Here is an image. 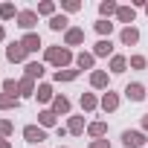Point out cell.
<instances>
[{
	"mask_svg": "<svg viewBox=\"0 0 148 148\" xmlns=\"http://www.w3.org/2000/svg\"><path fill=\"white\" fill-rule=\"evenodd\" d=\"M116 18H119V23H134V18H136V9L134 6H119V12H116Z\"/></svg>",
	"mask_w": 148,
	"mask_h": 148,
	"instance_id": "19",
	"label": "cell"
},
{
	"mask_svg": "<svg viewBox=\"0 0 148 148\" xmlns=\"http://www.w3.org/2000/svg\"><path fill=\"white\" fill-rule=\"evenodd\" d=\"M61 9H64V12H79V9H82V3H79V0H64Z\"/></svg>",
	"mask_w": 148,
	"mask_h": 148,
	"instance_id": "34",
	"label": "cell"
},
{
	"mask_svg": "<svg viewBox=\"0 0 148 148\" xmlns=\"http://www.w3.org/2000/svg\"><path fill=\"white\" fill-rule=\"evenodd\" d=\"M99 105H102V110H105V113H113V110L119 108V96H116L113 90H108V93L102 96V102H99Z\"/></svg>",
	"mask_w": 148,
	"mask_h": 148,
	"instance_id": "13",
	"label": "cell"
},
{
	"mask_svg": "<svg viewBox=\"0 0 148 148\" xmlns=\"http://www.w3.org/2000/svg\"><path fill=\"white\" fill-rule=\"evenodd\" d=\"M67 134H73V136L84 134V116H70V122H67Z\"/></svg>",
	"mask_w": 148,
	"mask_h": 148,
	"instance_id": "17",
	"label": "cell"
},
{
	"mask_svg": "<svg viewBox=\"0 0 148 148\" xmlns=\"http://www.w3.org/2000/svg\"><path fill=\"white\" fill-rule=\"evenodd\" d=\"M128 64H131L134 70H145V67H148V61H145V55H131V58H128Z\"/></svg>",
	"mask_w": 148,
	"mask_h": 148,
	"instance_id": "32",
	"label": "cell"
},
{
	"mask_svg": "<svg viewBox=\"0 0 148 148\" xmlns=\"http://www.w3.org/2000/svg\"><path fill=\"white\" fill-rule=\"evenodd\" d=\"M87 148H110V142H108V139H93Z\"/></svg>",
	"mask_w": 148,
	"mask_h": 148,
	"instance_id": "35",
	"label": "cell"
},
{
	"mask_svg": "<svg viewBox=\"0 0 148 148\" xmlns=\"http://www.w3.org/2000/svg\"><path fill=\"white\" fill-rule=\"evenodd\" d=\"M18 105H21V99H18V96L0 93V110H12V108H18Z\"/></svg>",
	"mask_w": 148,
	"mask_h": 148,
	"instance_id": "24",
	"label": "cell"
},
{
	"mask_svg": "<svg viewBox=\"0 0 148 148\" xmlns=\"http://www.w3.org/2000/svg\"><path fill=\"white\" fill-rule=\"evenodd\" d=\"M35 99H38V102H52V99H55V93H52V84H38V90H35Z\"/></svg>",
	"mask_w": 148,
	"mask_h": 148,
	"instance_id": "21",
	"label": "cell"
},
{
	"mask_svg": "<svg viewBox=\"0 0 148 148\" xmlns=\"http://www.w3.org/2000/svg\"><path fill=\"white\" fill-rule=\"evenodd\" d=\"M23 139L32 142V145H41V142L47 139V131H44L41 125H26V128H23Z\"/></svg>",
	"mask_w": 148,
	"mask_h": 148,
	"instance_id": "4",
	"label": "cell"
},
{
	"mask_svg": "<svg viewBox=\"0 0 148 148\" xmlns=\"http://www.w3.org/2000/svg\"><path fill=\"white\" fill-rule=\"evenodd\" d=\"M79 73H82V70H55V76H52V79H55L58 84H61V82H76V79H79Z\"/></svg>",
	"mask_w": 148,
	"mask_h": 148,
	"instance_id": "20",
	"label": "cell"
},
{
	"mask_svg": "<svg viewBox=\"0 0 148 148\" xmlns=\"http://www.w3.org/2000/svg\"><path fill=\"white\" fill-rule=\"evenodd\" d=\"M21 44H23L26 52H38V49H41V35H38V32H26V35L21 38Z\"/></svg>",
	"mask_w": 148,
	"mask_h": 148,
	"instance_id": "9",
	"label": "cell"
},
{
	"mask_svg": "<svg viewBox=\"0 0 148 148\" xmlns=\"http://www.w3.org/2000/svg\"><path fill=\"white\" fill-rule=\"evenodd\" d=\"M21 12L12 6V3H3V6H0V21H12V18H18Z\"/></svg>",
	"mask_w": 148,
	"mask_h": 148,
	"instance_id": "28",
	"label": "cell"
},
{
	"mask_svg": "<svg viewBox=\"0 0 148 148\" xmlns=\"http://www.w3.org/2000/svg\"><path fill=\"white\" fill-rule=\"evenodd\" d=\"M87 134H90L93 139H102V136L108 134V122H90V125H87Z\"/></svg>",
	"mask_w": 148,
	"mask_h": 148,
	"instance_id": "22",
	"label": "cell"
},
{
	"mask_svg": "<svg viewBox=\"0 0 148 148\" xmlns=\"http://www.w3.org/2000/svg\"><path fill=\"white\" fill-rule=\"evenodd\" d=\"M3 38H6V29H3V26H0V41H3Z\"/></svg>",
	"mask_w": 148,
	"mask_h": 148,
	"instance_id": "38",
	"label": "cell"
},
{
	"mask_svg": "<svg viewBox=\"0 0 148 148\" xmlns=\"http://www.w3.org/2000/svg\"><path fill=\"white\" fill-rule=\"evenodd\" d=\"M35 12H38V15H49V18H55V3H52V0H44V3H38Z\"/></svg>",
	"mask_w": 148,
	"mask_h": 148,
	"instance_id": "30",
	"label": "cell"
},
{
	"mask_svg": "<svg viewBox=\"0 0 148 148\" xmlns=\"http://www.w3.org/2000/svg\"><path fill=\"white\" fill-rule=\"evenodd\" d=\"M119 41H122L125 47H134V44L139 41V29H136V26H125V29L119 32Z\"/></svg>",
	"mask_w": 148,
	"mask_h": 148,
	"instance_id": "12",
	"label": "cell"
},
{
	"mask_svg": "<svg viewBox=\"0 0 148 148\" xmlns=\"http://www.w3.org/2000/svg\"><path fill=\"white\" fill-rule=\"evenodd\" d=\"M38 148H41V145H38Z\"/></svg>",
	"mask_w": 148,
	"mask_h": 148,
	"instance_id": "41",
	"label": "cell"
},
{
	"mask_svg": "<svg viewBox=\"0 0 148 148\" xmlns=\"http://www.w3.org/2000/svg\"><path fill=\"white\" fill-rule=\"evenodd\" d=\"M26 55H29V52L23 49V44H21V41H12V44L6 47V58H9L12 64H21V61H26Z\"/></svg>",
	"mask_w": 148,
	"mask_h": 148,
	"instance_id": "3",
	"label": "cell"
},
{
	"mask_svg": "<svg viewBox=\"0 0 148 148\" xmlns=\"http://www.w3.org/2000/svg\"><path fill=\"white\" fill-rule=\"evenodd\" d=\"M67 15H55V18H49V29L52 32H61V29H67Z\"/></svg>",
	"mask_w": 148,
	"mask_h": 148,
	"instance_id": "27",
	"label": "cell"
},
{
	"mask_svg": "<svg viewBox=\"0 0 148 148\" xmlns=\"http://www.w3.org/2000/svg\"><path fill=\"white\" fill-rule=\"evenodd\" d=\"M125 96H128L131 102H142V99H145L148 93H145V87H142L139 82H131V84L125 87Z\"/></svg>",
	"mask_w": 148,
	"mask_h": 148,
	"instance_id": "11",
	"label": "cell"
},
{
	"mask_svg": "<svg viewBox=\"0 0 148 148\" xmlns=\"http://www.w3.org/2000/svg\"><path fill=\"white\" fill-rule=\"evenodd\" d=\"M38 122H41L44 131H47V128H58V113H55V110H41V113H38Z\"/></svg>",
	"mask_w": 148,
	"mask_h": 148,
	"instance_id": "14",
	"label": "cell"
},
{
	"mask_svg": "<svg viewBox=\"0 0 148 148\" xmlns=\"http://www.w3.org/2000/svg\"><path fill=\"white\" fill-rule=\"evenodd\" d=\"M96 32H99L102 38H110V32H113V23H110V21H102V18H99V21H96Z\"/></svg>",
	"mask_w": 148,
	"mask_h": 148,
	"instance_id": "29",
	"label": "cell"
},
{
	"mask_svg": "<svg viewBox=\"0 0 148 148\" xmlns=\"http://www.w3.org/2000/svg\"><path fill=\"white\" fill-rule=\"evenodd\" d=\"M38 23V12L35 9H23L21 15H18V26L21 29H26V32H32V26Z\"/></svg>",
	"mask_w": 148,
	"mask_h": 148,
	"instance_id": "5",
	"label": "cell"
},
{
	"mask_svg": "<svg viewBox=\"0 0 148 148\" xmlns=\"http://www.w3.org/2000/svg\"><path fill=\"white\" fill-rule=\"evenodd\" d=\"M142 131H145V134H148V113H145V116H142Z\"/></svg>",
	"mask_w": 148,
	"mask_h": 148,
	"instance_id": "36",
	"label": "cell"
},
{
	"mask_svg": "<svg viewBox=\"0 0 148 148\" xmlns=\"http://www.w3.org/2000/svg\"><path fill=\"white\" fill-rule=\"evenodd\" d=\"M119 12V3H113V0H102L99 3V15H102V21H108L110 15H116Z\"/></svg>",
	"mask_w": 148,
	"mask_h": 148,
	"instance_id": "18",
	"label": "cell"
},
{
	"mask_svg": "<svg viewBox=\"0 0 148 148\" xmlns=\"http://www.w3.org/2000/svg\"><path fill=\"white\" fill-rule=\"evenodd\" d=\"M125 70H128V58H125V55H113V58H110V73L119 76V73H125Z\"/></svg>",
	"mask_w": 148,
	"mask_h": 148,
	"instance_id": "23",
	"label": "cell"
},
{
	"mask_svg": "<svg viewBox=\"0 0 148 148\" xmlns=\"http://www.w3.org/2000/svg\"><path fill=\"white\" fill-rule=\"evenodd\" d=\"M96 108H99V99H96L93 93H82V110L90 113V110H96Z\"/></svg>",
	"mask_w": 148,
	"mask_h": 148,
	"instance_id": "25",
	"label": "cell"
},
{
	"mask_svg": "<svg viewBox=\"0 0 148 148\" xmlns=\"http://www.w3.org/2000/svg\"><path fill=\"white\" fill-rule=\"evenodd\" d=\"M52 110L55 113H70V99L67 96H55L52 99Z\"/></svg>",
	"mask_w": 148,
	"mask_h": 148,
	"instance_id": "26",
	"label": "cell"
},
{
	"mask_svg": "<svg viewBox=\"0 0 148 148\" xmlns=\"http://www.w3.org/2000/svg\"><path fill=\"white\" fill-rule=\"evenodd\" d=\"M64 44H67V47H79V44H84V29L70 26V29L64 32Z\"/></svg>",
	"mask_w": 148,
	"mask_h": 148,
	"instance_id": "8",
	"label": "cell"
},
{
	"mask_svg": "<svg viewBox=\"0 0 148 148\" xmlns=\"http://www.w3.org/2000/svg\"><path fill=\"white\" fill-rule=\"evenodd\" d=\"M3 93L18 96V82H15V79H3ZM18 99H21V96H18Z\"/></svg>",
	"mask_w": 148,
	"mask_h": 148,
	"instance_id": "33",
	"label": "cell"
},
{
	"mask_svg": "<svg viewBox=\"0 0 148 148\" xmlns=\"http://www.w3.org/2000/svg\"><path fill=\"white\" fill-rule=\"evenodd\" d=\"M145 15H148V3H145Z\"/></svg>",
	"mask_w": 148,
	"mask_h": 148,
	"instance_id": "39",
	"label": "cell"
},
{
	"mask_svg": "<svg viewBox=\"0 0 148 148\" xmlns=\"http://www.w3.org/2000/svg\"><path fill=\"white\" fill-rule=\"evenodd\" d=\"M44 58H47V64H55L58 70L67 67L70 61H76V58H73V52H70L67 47H47V55H44Z\"/></svg>",
	"mask_w": 148,
	"mask_h": 148,
	"instance_id": "1",
	"label": "cell"
},
{
	"mask_svg": "<svg viewBox=\"0 0 148 148\" xmlns=\"http://www.w3.org/2000/svg\"><path fill=\"white\" fill-rule=\"evenodd\" d=\"M35 90H38V84H35L32 79H26V76H23V79H18V96H21V99H32V96H35Z\"/></svg>",
	"mask_w": 148,
	"mask_h": 148,
	"instance_id": "7",
	"label": "cell"
},
{
	"mask_svg": "<svg viewBox=\"0 0 148 148\" xmlns=\"http://www.w3.org/2000/svg\"><path fill=\"white\" fill-rule=\"evenodd\" d=\"M148 142V136H145V131H122V145L125 148H142Z\"/></svg>",
	"mask_w": 148,
	"mask_h": 148,
	"instance_id": "2",
	"label": "cell"
},
{
	"mask_svg": "<svg viewBox=\"0 0 148 148\" xmlns=\"http://www.w3.org/2000/svg\"><path fill=\"white\" fill-rule=\"evenodd\" d=\"M93 64H96V55L93 52H79L76 55V67L79 70H93Z\"/></svg>",
	"mask_w": 148,
	"mask_h": 148,
	"instance_id": "16",
	"label": "cell"
},
{
	"mask_svg": "<svg viewBox=\"0 0 148 148\" xmlns=\"http://www.w3.org/2000/svg\"><path fill=\"white\" fill-rule=\"evenodd\" d=\"M23 70H26V79H32V82H35V79H41L44 73H47V67H44L41 61H29Z\"/></svg>",
	"mask_w": 148,
	"mask_h": 148,
	"instance_id": "15",
	"label": "cell"
},
{
	"mask_svg": "<svg viewBox=\"0 0 148 148\" xmlns=\"http://www.w3.org/2000/svg\"><path fill=\"white\" fill-rule=\"evenodd\" d=\"M12 131H15V125H12L9 119H0V139H9Z\"/></svg>",
	"mask_w": 148,
	"mask_h": 148,
	"instance_id": "31",
	"label": "cell"
},
{
	"mask_svg": "<svg viewBox=\"0 0 148 148\" xmlns=\"http://www.w3.org/2000/svg\"><path fill=\"white\" fill-rule=\"evenodd\" d=\"M0 148H12V145H9V139H0Z\"/></svg>",
	"mask_w": 148,
	"mask_h": 148,
	"instance_id": "37",
	"label": "cell"
},
{
	"mask_svg": "<svg viewBox=\"0 0 148 148\" xmlns=\"http://www.w3.org/2000/svg\"><path fill=\"white\" fill-rule=\"evenodd\" d=\"M108 84H110V79H108L105 70H93V73H90V87H93V90H110Z\"/></svg>",
	"mask_w": 148,
	"mask_h": 148,
	"instance_id": "6",
	"label": "cell"
},
{
	"mask_svg": "<svg viewBox=\"0 0 148 148\" xmlns=\"http://www.w3.org/2000/svg\"><path fill=\"white\" fill-rule=\"evenodd\" d=\"M61 148H67V145H61Z\"/></svg>",
	"mask_w": 148,
	"mask_h": 148,
	"instance_id": "40",
	"label": "cell"
},
{
	"mask_svg": "<svg viewBox=\"0 0 148 148\" xmlns=\"http://www.w3.org/2000/svg\"><path fill=\"white\" fill-rule=\"evenodd\" d=\"M93 55L96 58H113V44H110V38H102V41H96V47H93Z\"/></svg>",
	"mask_w": 148,
	"mask_h": 148,
	"instance_id": "10",
	"label": "cell"
}]
</instances>
